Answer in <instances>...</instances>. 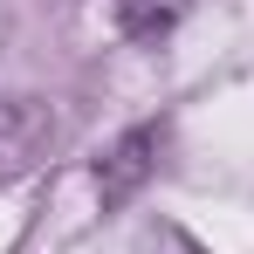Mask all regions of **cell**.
I'll return each instance as SVG.
<instances>
[{
  "label": "cell",
  "mask_w": 254,
  "mask_h": 254,
  "mask_svg": "<svg viewBox=\"0 0 254 254\" xmlns=\"http://www.w3.org/2000/svg\"><path fill=\"white\" fill-rule=\"evenodd\" d=\"M55 137H62V124L42 96H0V186L28 179L55 151Z\"/></svg>",
  "instance_id": "obj_1"
},
{
  "label": "cell",
  "mask_w": 254,
  "mask_h": 254,
  "mask_svg": "<svg viewBox=\"0 0 254 254\" xmlns=\"http://www.w3.org/2000/svg\"><path fill=\"white\" fill-rule=\"evenodd\" d=\"M151 165H158V130H130V137H117V151L96 165V192H103V206H124L130 192L151 179Z\"/></svg>",
  "instance_id": "obj_2"
},
{
  "label": "cell",
  "mask_w": 254,
  "mask_h": 254,
  "mask_svg": "<svg viewBox=\"0 0 254 254\" xmlns=\"http://www.w3.org/2000/svg\"><path fill=\"white\" fill-rule=\"evenodd\" d=\"M117 7V28H124L130 42H158V35H172L199 0H110Z\"/></svg>",
  "instance_id": "obj_3"
},
{
  "label": "cell",
  "mask_w": 254,
  "mask_h": 254,
  "mask_svg": "<svg viewBox=\"0 0 254 254\" xmlns=\"http://www.w3.org/2000/svg\"><path fill=\"white\" fill-rule=\"evenodd\" d=\"M137 254H206L186 227H172V220H158V227H144L137 234Z\"/></svg>",
  "instance_id": "obj_4"
}]
</instances>
